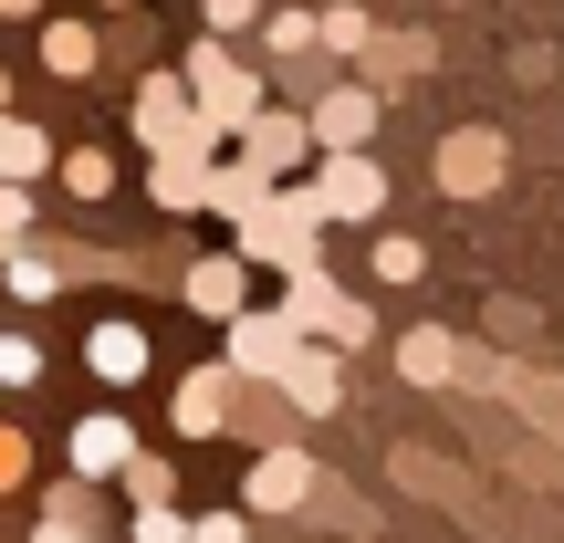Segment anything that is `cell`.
Here are the masks:
<instances>
[{
  "instance_id": "ffe728a7",
  "label": "cell",
  "mask_w": 564,
  "mask_h": 543,
  "mask_svg": "<svg viewBox=\"0 0 564 543\" xmlns=\"http://www.w3.org/2000/svg\"><path fill=\"white\" fill-rule=\"evenodd\" d=\"M42 167H53V137L32 116H0V188H32Z\"/></svg>"
},
{
  "instance_id": "cb8c5ba5",
  "label": "cell",
  "mask_w": 564,
  "mask_h": 543,
  "mask_svg": "<svg viewBox=\"0 0 564 543\" xmlns=\"http://www.w3.org/2000/svg\"><path fill=\"white\" fill-rule=\"evenodd\" d=\"M366 272H377V282H429V241H408V230H377V241H366Z\"/></svg>"
},
{
  "instance_id": "484cf974",
  "label": "cell",
  "mask_w": 564,
  "mask_h": 543,
  "mask_svg": "<svg viewBox=\"0 0 564 543\" xmlns=\"http://www.w3.org/2000/svg\"><path fill=\"white\" fill-rule=\"evenodd\" d=\"M116 481H126V512H137V502H178V470H167L158 449H137V460H126Z\"/></svg>"
},
{
  "instance_id": "d590c367",
  "label": "cell",
  "mask_w": 564,
  "mask_h": 543,
  "mask_svg": "<svg viewBox=\"0 0 564 543\" xmlns=\"http://www.w3.org/2000/svg\"><path fill=\"white\" fill-rule=\"evenodd\" d=\"M32 543H95V523H32Z\"/></svg>"
},
{
  "instance_id": "6da1fadb",
  "label": "cell",
  "mask_w": 564,
  "mask_h": 543,
  "mask_svg": "<svg viewBox=\"0 0 564 543\" xmlns=\"http://www.w3.org/2000/svg\"><path fill=\"white\" fill-rule=\"evenodd\" d=\"M230 251H241L251 272H282V282H293V272H314V262H324V209H314V188H303V178H282L272 199L241 220V241H230Z\"/></svg>"
},
{
  "instance_id": "4fadbf2b",
  "label": "cell",
  "mask_w": 564,
  "mask_h": 543,
  "mask_svg": "<svg viewBox=\"0 0 564 543\" xmlns=\"http://www.w3.org/2000/svg\"><path fill=\"white\" fill-rule=\"evenodd\" d=\"M137 460V419H116V398L95 408V419H74V439H63V470H74V481H116V470Z\"/></svg>"
},
{
  "instance_id": "277c9868",
  "label": "cell",
  "mask_w": 564,
  "mask_h": 543,
  "mask_svg": "<svg viewBox=\"0 0 564 543\" xmlns=\"http://www.w3.org/2000/svg\"><path fill=\"white\" fill-rule=\"evenodd\" d=\"M303 188H314L324 230H335V220L377 230V220H387V167H377V158H314V178H303Z\"/></svg>"
},
{
  "instance_id": "f35d334b",
  "label": "cell",
  "mask_w": 564,
  "mask_h": 543,
  "mask_svg": "<svg viewBox=\"0 0 564 543\" xmlns=\"http://www.w3.org/2000/svg\"><path fill=\"white\" fill-rule=\"evenodd\" d=\"M105 11H126V0H105Z\"/></svg>"
},
{
  "instance_id": "7c38bea8",
  "label": "cell",
  "mask_w": 564,
  "mask_h": 543,
  "mask_svg": "<svg viewBox=\"0 0 564 543\" xmlns=\"http://www.w3.org/2000/svg\"><path fill=\"white\" fill-rule=\"evenodd\" d=\"M272 398L293 408V419H335L345 408V356L335 345H293V356L272 366Z\"/></svg>"
},
{
  "instance_id": "5b68a950",
  "label": "cell",
  "mask_w": 564,
  "mask_h": 543,
  "mask_svg": "<svg viewBox=\"0 0 564 543\" xmlns=\"http://www.w3.org/2000/svg\"><path fill=\"white\" fill-rule=\"evenodd\" d=\"M303 491H314V460H303L293 439L251 449V470H241V523H293Z\"/></svg>"
},
{
  "instance_id": "30bf717a",
  "label": "cell",
  "mask_w": 564,
  "mask_h": 543,
  "mask_svg": "<svg viewBox=\"0 0 564 543\" xmlns=\"http://www.w3.org/2000/svg\"><path fill=\"white\" fill-rule=\"evenodd\" d=\"M230 387H241V377H230L220 356H209V366H188V377L167 387V428H178L188 449H199V439H230Z\"/></svg>"
},
{
  "instance_id": "4dcf8cb0",
  "label": "cell",
  "mask_w": 564,
  "mask_h": 543,
  "mask_svg": "<svg viewBox=\"0 0 564 543\" xmlns=\"http://www.w3.org/2000/svg\"><path fill=\"white\" fill-rule=\"evenodd\" d=\"M126 533H137V543H188V512L178 502H137V512H126Z\"/></svg>"
},
{
  "instance_id": "8d00e7d4",
  "label": "cell",
  "mask_w": 564,
  "mask_h": 543,
  "mask_svg": "<svg viewBox=\"0 0 564 543\" xmlns=\"http://www.w3.org/2000/svg\"><path fill=\"white\" fill-rule=\"evenodd\" d=\"M32 11H42V0H0V21H32Z\"/></svg>"
},
{
  "instance_id": "8fae6325",
  "label": "cell",
  "mask_w": 564,
  "mask_h": 543,
  "mask_svg": "<svg viewBox=\"0 0 564 543\" xmlns=\"http://www.w3.org/2000/svg\"><path fill=\"white\" fill-rule=\"evenodd\" d=\"M502 167H512V146L491 137V126H460V137H440L429 178H440L449 199H491V188H502Z\"/></svg>"
},
{
  "instance_id": "8992f818",
  "label": "cell",
  "mask_w": 564,
  "mask_h": 543,
  "mask_svg": "<svg viewBox=\"0 0 564 543\" xmlns=\"http://www.w3.org/2000/svg\"><path fill=\"white\" fill-rule=\"evenodd\" d=\"M293 345H303V335L282 324V303H241V314L220 324V366H230L241 387H272V366L293 356Z\"/></svg>"
},
{
  "instance_id": "3957f363",
  "label": "cell",
  "mask_w": 564,
  "mask_h": 543,
  "mask_svg": "<svg viewBox=\"0 0 564 543\" xmlns=\"http://www.w3.org/2000/svg\"><path fill=\"white\" fill-rule=\"evenodd\" d=\"M188 116L209 126V137H241L251 116H262V84H251V63L230 53V42H188Z\"/></svg>"
},
{
  "instance_id": "4316f807",
  "label": "cell",
  "mask_w": 564,
  "mask_h": 543,
  "mask_svg": "<svg viewBox=\"0 0 564 543\" xmlns=\"http://www.w3.org/2000/svg\"><path fill=\"white\" fill-rule=\"evenodd\" d=\"M314 42H324V53H345V63H356V53H366V42H377V21H366V11H356V0H335V11H324V21H314Z\"/></svg>"
},
{
  "instance_id": "603a6c76",
  "label": "cell",
  "mask_w": 564,
  "mask_h": 543,
  "mask_svg": "<svg viewBox=\"0 0 564 543\" xmlns=\"http://www.w3.org/2000/svg\"><path fill=\"white\" fill-rule=\"evenodd\" d=\"M32 523H105V502H95V481H74V470H63V481L32 491Z\"/></svg>"
},
{
  "instance_id": "7a4b0ae2",
  "label": "cell",
  "mask_w": 564,
  "mask_h": 543,
  "mask_svg": "<svg viewBox=\"0 0 564 543\" xmlns=\"http://www.w3.org/2000/svg\"><path fill=\"white\" fill-rule=\"evenodd\" d=\"M282 324H293L303 345H335V356H366V345H377V314H366V303L345 293V282L324 272V262L282 282Z\"/></svg>"
},
{
  "instance_id": "52a82bcc",
  "label": "cell",
  "mask_w": 564,
  "mask_h": 543,
  "mask_svg": "<svg viewBox=\"0 0 564 543\" xmlns=\"http://www.w3.org/2000/svg\"><path fill=\"white\" fill-rule=\"evenodd\" d=\"M147 366H158V345H147V324H137V314H95V324H84V377H95L105 398L147 387Z\"/></svg>"
},
{
  "instance_id": "9c48e42d",
  "label": "cell",
  "mask_w": 564,
  "mask_h": 543,
  "mask_svg": "<svg viewBox=\"0 0 564 543\" xmlns=\"http://www.w3.org/2000/svg\"><path fill=\"white\" fill-rule=\"evenodd\" d=\"M377 116H387V105L366 95L356 74H345V84H324V95H314V116H303V137H314V158H366V137H377Z\"/></svg>"
},
{
  "instance_id": "f546056e",
  "label": "cell",
  "mask_w": 564,
  "mask_h": 543,
  "mask_svg": "<svg viewBox=\"0 0 564 543\" xmlns=\"http://www.w3.org/2000/svg\"><path fill=\"white\" fill-rule=\"evenodd\" d=\"M11 491H32V428L0 419V502H11Z\"/></svg>"
},
{
  "instance_id": "74e56055",
  "label": "cell",
  "mask_w": 564,
  "mask_h": 543,
  "mask_svg": "<svg viewBox=\"0 0 564 543\" xmlns=\"http://www.w3.org/2000/svg\"><path fill=\"white\" fill-rule=\"evenodd\" d=\"M0 116H11V74H0Z\"/></svg>"
},
{
  "instance_id": "836d02e7",
  "label": "cell",
  "mask_w": 564,
  "mask_h": 543,
  "mask_svg": "<svg viewBox=\"0 0 564 543\" xmlns=\"http://www.w3.org/2000/svg\"><path fill=\"white\" fill-rule=\"evenodd\" d=\"M188 543H251L241 512H188Z\"/></svg>"
},
{
  "instance_id": "ba28073f",
  "label": "cell",
  "mask_w": 564,
  "mask_h": 543,
  "mask_svg": "<svg viewBox=\"0 0 564 543\" xmlns=\"http://www.w3.org/2000/svg\"><path fill=\"white\" fill-rule=\"evenodd\" d=\"M398 377L408 387H491V356L460 335H440V324H408L398 335Z\"/></svg>"
},
{
  "instance_id": "9a60e30c",
  "label": "cell",
  "mask_w": 564,
  "mask_h": 543,
  "mask_svg": "<svg viewBox=\"0 0 564 543\" xmlns=\"http://www.w3.org/2000/svg\"><path fill=\"white\" fill-rule=\"evenodd\" d=\"M178 303H188V314H209V324H230L251 303V262H241V251H199V262L178 272Z\"/></svg>"
},
{
  "instance_id": "5bb4252c",
  "label": "cell",
  "mask_w": 564,
  "mask_h": 543,
  "mask_svg": "<svg viewBox=\"0 0 564 543\" xmlns=\"http://www.w3.org/2000/svg\"><path fill=\"white\" fill-rule=\"evenodd\" d=\"M137 137H147V158H167V146H220L199 116H188V84L178 74H147L137 84Z\"/></svg>"
},
{
  "instance_id": "d6986e66",
  "label": "cell",
  "mask_w": 564,
  "mask_h": 543,
  "mask_svg": "<svg viewBox=\"0 0 564 543\" xmlns=\"http://www.w3.org/2000/svg\"><path fill=\"white\" fill-rule=\"evenodd\" d=\"M42 63H53L63 84H84L105 63V32H95V21H42Z\"/></svg>"
},
{
  "instance_id": "e0dca14e",
  "label": "cell",
  "mask_w": 564,
  "mask_h": 543,
  "mask_svg": "<svg viewBox=\"0 0 564 543\" xmlns=\"http://www.w3.org/2000/svg\"><path fill=\"white\" fill-rule=\"evenodd\" d=\"M491 398L523 408L533 439H564V377H544V366H502V356H491Z\"/></svg>"
},
{
  "instance_id": "1f68e13d",
  "label": "cell",
  "mask_w": 564,
  "mask_h": 543,
  "mask_svg": "<svg viewBox=\"0 0 564 543\" xmlns=\"http://www.w3.org/2000/svg\"><path fill=\"white\" fill-rule=\"evenodd\" d=\"M262 42H272L282 63H293V53H314V11H272V21H262Z\"/></svg>"
},
{
  "instance_id": "f1b7e54d",
  "label": "cell",
  "mask_w": 564,
  "mask_h": 543,
  "mask_svg": "<svg viewBox=\"0 0 564 543\" xmlns=\"http://www.w3.org/2000/svg\"><path fill=\"white\" fill-rule=\"evenodd\" d=\"M42 366H53V356H42L32 335H0V387H11V398H32V387H42Z\"/></svg>"
},
{
  "instance_id": "d6a6232c",
  "label": "cell",
  "mask_w": 564,
  "mask_h": 543,
  "mask_svg": "<svg viewBox=\"0 0 564 543\" xmlns=\"http://www.w3.org/2000/svg\"><path fill=\"white\" fill-rule=\"evenodd\" d=\"M32 241V188H0V262Z\"/></svg>"
},
{
  "instance_id": "2e32d148",
  "label": "cell",
  "mask_w": 564,
  "mask_h": 543,
  "mask_svg": "<svg viewBox=\"0 0 564 543\" xmlns=\"http://www.w3.org/2000/svg\"><path fill=\"white\" fill-rule=\"evenodd\" d=\"M241 167H251V178H293V167H314V137H303V116H272V105H262V116H251L241 126Z\"/></svg>"
},
{
  "instance_id": "7402d4cb",
  "label": "cell",
  "mask_w": 564,
  "mask_h": 543,
  "mask_svg": "<svg viewBox=\"0 0 564 543\" xmlns=\"http://www.w3.org/2000/svg\"><path fill=\"white\" fill-rule=\"evenodd\" d=\"M303 512H314L324 533H356V543H377V512H366L345 481H324V470H314V491H303Z\"/></svg>"
},
{
  "instance_id": "44dd1931",
  "label": "cell",
  "mask_w": 564,
  "mask_h": 543,
  "mask_svg": "<svg viewBox=\"0 0 564 543\" xmlns=\"http://www.w3.org/2000/svg\"><path fill=\"white\" fill-rule=\"evenodd\" d=\"M0 293H11V303H53V293H63V262H53V241H21L11 262H0Z\"/></svg>"
},
{
  "instance_id": "ac0fdd59",
  "label": "cell",
  "mask_w": 564,
  "mask_h": 543,
  "mask_svg": "<svg viewBox=\"0 0 564 543\" xmlns=\"http://www.w3.org/2000/svg\"><path fill=\"white\" fill-rule=\"evenodd\" d=\"M147 199H158L167 220H188V209H209V146H167V158L147 167Z\"/></svg>"
},
{
  "instance_id": "83f0119b",
  "label": "cell",
  "mask_w": 564,
  "mask_h": 543,
  "mask_svg": "<svg viewBox=\"0 0 564 543\" xmlns=\"http://www.w3.org/2000/svg\"><path fill=\"white\" fill-rule=\"evenodd\" d=\"M262 199H272V178H251V167H209V209H230V220H251Z\"/></svg>"
},
{
  "instance_id": "e575fe53",
  "label": "cell",
  "mask_w": 564,
  "mask_h": 543,
  "mask_svg": "<svg viewBox=\"0 0 564 543\" xmlns=\"http://www.w3.org/2000/svg\"><path fill=\"white\" fill-rule=\"evenodd\" d=\"M262 21V0H209V42H230V32H251Z\"/></svg>"
},
{
  "instance_id": "d4e9b609",
  "label": "cell",
  "mask_w": 564,
  "mask_h": 543,
  "mask_svg": "<svg viewBox=\"0 0 564 543\" xmlns=\"http://www.w3.org/2000/svg\"><path fill=\"white\" fill-rule=\"evenodd\" d=\"M53 167H63L74 199H116V158H105V146H53Z\"/></svg>"
}]
</instances>
